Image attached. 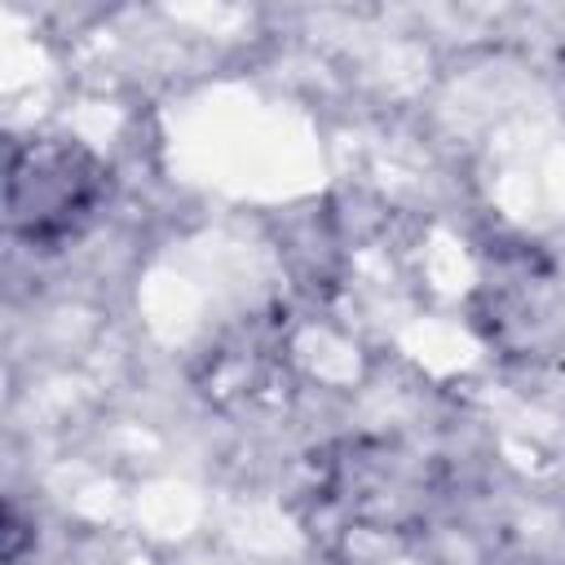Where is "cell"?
I'll use <instances>...</instances> for the list:
<instances>
[{
  "label": "cell",
  "instance_id": "cell-1",
  "mask_svg": "<svg viewBox=\"0 0 565 565\" xmlns=\"http://www.w3.org/2000/svg\"><path fill=\"white\" fill-rule=\"evenodd\" d=\"M88 199H93V163L79 150L40 146L13 163L9 212L13 225H26L31 234L66 230L88 207Z\"/></svg>",
  "mask_w": 565,
  "mask_h": 565
}]
</instances>
